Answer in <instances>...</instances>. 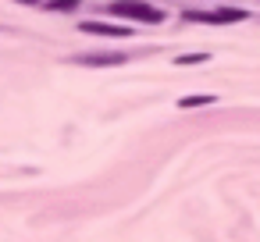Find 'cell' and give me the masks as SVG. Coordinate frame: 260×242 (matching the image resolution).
<instances>
[{
    "label": "cell",
    "mask_w": 260,
    "mask_h": 242,
    "mask_svg": "<svg viewBox=\"0 0 260 242\" xmlns=\"http://www.w3.org/2000/svg\"><path fill=\"white\" fill-rule=\"evenodd\" d=\"M82 32H93V36H132V29L107 25V22H82Z\"/></svg>",
    "instance_id": "obj_4"
},
{
    "label": "cell",
    "mask_w": 260,
    "mask_h": 242,
    "mask_svg": "<svg viewBox=\"0 0 260 242\" xmlns=\"http://www.w3.org/2000/svg\"><path fill=\"white\" fill-rule=\"evenodd\" d=\"M79 0H50V11H75Z\"/></svg>",
    "instance_id": "obj_7"
},
{
    "label": "cell",
    "mask_w": 260,
    "mask_h": 242,
    "mask_svg": "<svg viewBox=\"0 0 260 242\" xmlns=\"http://www.w3.org/2000/svg\"><path fill=\"white\" fill-rule=\"evenodd\" d=\"M192 22H210V25H228V22H242L246 11H235V8H221V11H200V15H189Z\"/></svg>",
    "instance_id": "obj_2"
},
{
    "label": "cell",
    "mask_w": 260,
    "mask_h": 242,
    "mask_svg": "<svg viewBox=\"0 0 260 242\" xmlns=\"http://www.w3.org/2000/svg\"><path fill=\"white\" fill-rule=\"evenodd\" d=\"M111 15H118V18H132V22H150V25L164 22V11L143 4V0H114V4H111Z\"/></svg>",
    "instance_id": "obj_1"
},
{
    "label": "cell",
    "mask_w": 260,
    "mask_h": 242,
    "mask_svg": "<svg viewBox=\"0 0 260 242\" xmlns=\"http://www.w3.org/2000/svg\"><path fill=\"white\" fill-rule=\"evenodd\" d=\"M18 4H40V0H18Z\"/></svg>",
    "instance_id": "obj_8"
},
{
    "label": "cell",
    "mask_w": 260,
    "mask_h": 242,
    "mask_svg": "<svg viewBox=\"0 0 260 242\" xmlns=\"http://www.w3.org/2000/svg\"><path fill=\"white\" fill-rule=\"evenodd\" d=\"M128 57L125 54H82L79 64H89V68H107V64H125Z\"/></svg>",
    "instance_id": "obj_3"
},
{
    "label": "cell",
    "mask_w": 260,
    "mask_h": 242,
    "mask_svg": "<svg viewBox=\"0 0 260 242\" xmlns=\"http://www.w3.org/2000/svg\"><path fill=\"white\" fill-rule=\"evenodd\" d=\"M210 54H182V57H175V64H203Z\"/></svg>",
    "instance_id": "obj_6"
},
{
    "label": "cell",
    "mask_w": 260,
    "mask_h": 242,
    "mask_svg": "<svg viewBox=\"0 0 260 242\" xmlns=\"http://www.w3.org/2000/svg\"><path fill=\"white\" fill-rule=\"evenodd\" d=\"M214 103V96H182L178 100V107L182 111H192V107H210Z\"/></svg>",
    "instance_id": "obj_5"
}]
</instances>
